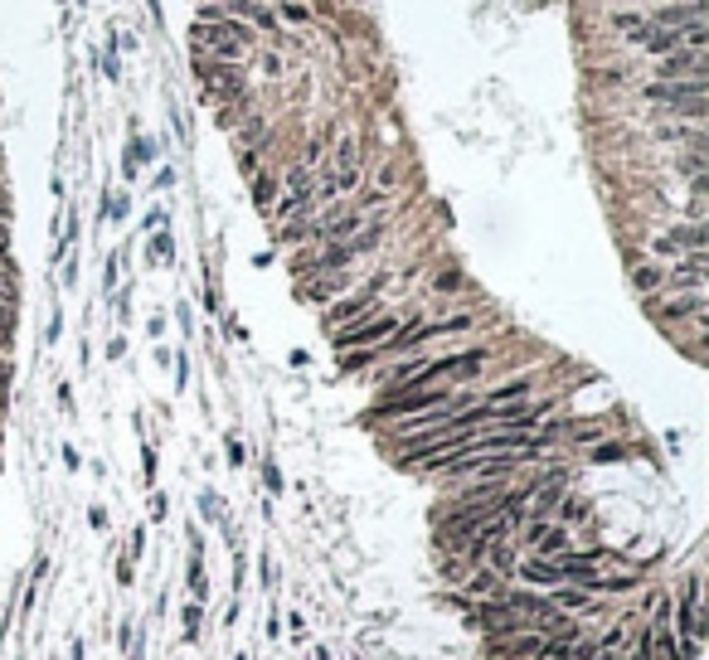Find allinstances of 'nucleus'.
<instances>
[{
  "instance_id": "f8f14e48",
  "label": "nucleus",
  "mask_w": 709,
  "mask_h": 660,
  "mask_svg": "<svg viewBox=\"0 0 709 660\" xmlns=\"http://www.w3.org/2000/svg\"><path fill=\"white\" fill-rule=\"evenodd\" d=\"M0 302H15V267H0Z\"/></svg>"
},
{
  "instance_id": "39448f33",
  "label": "nucleus",
  "mask_w": 709,
  "mask_h": 660,
  "mask_svg": "<svg viewBox=\"0 0 709 660\" xmlns=\"http://www.w3.org/2000/svg\"><path fill=\"white\" fill-rule=\"evenodd\" d=\"M530 389H534V379H530V374L506 379V384H496V389L486 394V408H500V404H525V398H530Z\"/></svg>"
},
{
  "instance_id": "f03ea898",
  "label": "nucleus",
  "mask_w": 709,
  "mask_h": 660,
  "mask_svg": "<svg viewBox=\"0 0 709 660\" xmlns=\"http://www.w3.org/2000/svg\"><path fill=\"white\" fill-rule=\"evenodd\" d=\"M384 282H389V277L379 272V277H369V287H359V292L341 296V302H335L331 311H326V326H331V330H341V326H351V321H365V316H374V311H379V302H374V296L384 292Z\"/></svg>"
},
{
  "instance_id": "ddd939ff",
  "label": "nucleus",
  "mask_w": 709,
  "mask_h": 660,
  "mask_svg": "<svg viewBox=\"0 0 709 660\" xmlns=\"http://www.w3.org/2000/svg\"><path fill=\"white\" fill-rule=\"evenodd\" d=\"M282 15L296 20V25H306V20H311V10H306V5H282Z\"/></svg>"
},
{
  "instance_id": "4468645a",
  "label": "nucleus",
  "mask_w": 709,
  "mask_h": 660,
  "mask_svg": "<svg viewBox=\"0 0 709 660\" xmlns=\"http://www.w3.org/2000/svg\"><path fill=\"white\" fill-rule=\"evenodd\" d=\"M433 287H437V292H457V287H461V277H457V272H443Z\"/></svg>"
},
{
  "instance_id": "f3484780",
  "label": "nucleus",
  "mask_w": 709,
  "mask_h": 660,
  "mask_svg": "<svg viewBox=\"0 0 709 660\" xmlns=\"http://www.w3.org/2000/svg\"><path fill=\"white\" fill-rule=\"evenodd\" d=\"M0 219H10V194H5V185H0Z\"/></svg>"
},
{
  "instance_id": "9b49d317",
  "label": "nucleus",
  "mask_w": 709,
  "mask_h": 660,
  "mask_svg": "<svg viewBox=\"0 0 709 660\" xmlns=\"http://www.w3.org/2000/svg\"><path fill=\"white\" fill-rule=\"evenodd\" d=\"M0 335H15V302H0Z\"/></svg>"
},
{
  "instance_id": "a211bd4d",
  "label": "nucleus",
  "mask_w": 709,
  "mask_h": 660,
  "mask_svg": "<svg viewBox=\"0 0 709 660\" xmlns=\"http://www.w3.org/2000/svg\"><path fill=\"white\" fill-rule=\"evenodd\" d=\"M5 253H10V233H0V257H5Z\"/></svg>"
},
{
  "instance_id": "dca6fc26",
  "label": "nucleus",
  "mask_w": 709,
  "mask_h": 660,
  "mask_svg": "<svg viewBox=\"0 0 709 660\" xmlns=\"http://www.w3.org/2000/svg\"><path fill=\"white\" fill-rule=\"evenodd\" d=\"M593 457H598V461H618V457H622V447H598Z\"/></svg>"
},
{
  "instance_id": "f257e3e1",
  "label": "nucleus",
  "mask_w": 709,
  "mask_h": 660,
  "mask_svg": "<svg viewBox=\"0 0 709 660\" xmlns=\"http://www.w3.org/2000/svg\"><path fill=\"white\" fill-rule=\"evenodd\" d=\"M404 326V316H394V311H374V316H365V321H351V326H341L335 330V350H369V345H379V340H389L394 330Z\"/></svg>"
},
{
  "instance_id": "423d86ee",
  "label": "nucleus",
  "mask_w": 709,
  "mask_h": 660,
  "mask_svg": "<svg viewBox=\"0 0 709 660\" xmlns=\"http://www.w3.org/2000/svg\"><path fill=\"white\" fill-rule=\"evenodd\" d=\"M632 287H636L642 296H651L656 287H666V267H661V263H642V267L632 272Z\"/></svg>"
},
{
  "instance_id": "6ab92c4d",
  "label": "nucleus",
  "mask_w": 709,
  "mask_h": 660,
  "mask_svg": "<svg viewBox=\"0 0 709 660\" xmlns=\"http://www.w3.org/2000/svg\"><path fill=\"white\" fill-rule=\"evenodd\" d=\"M0 233H10V219H0Z\"/></svg>"
},
{
  "instance_id": "20e7f679",
  "label": "nucleus",
  "mask_w": 709,
  "mask_h": 660,
  "mask_svg": "<svg viewBox=\"0 0 709 660\" xmlns=\"http://www.w3.org/2000/svg\"><path fill=\"white\" fill-rule=\"evenodd\" d=\"M705 68H709V54H700V49H675V54H661V64H656V82L705 78Z\"/></svg>"
},
{
  "instance_id": "6e6552de",
  "label": "nucleus",
  "mask_w": 709,
  "mask_h": 660,
  "mask_svg": "<svg viewBox=\"0 0 709 660\" xmlns=\"http://www.w3.org/2000/svg\"><path fill=\"white\" fill-rule=\"evenodd\" d=\"M554 510H559V520H554V524H563V530L588 520V500H579V495H559V505H554Z\"/></svg>"
},
{
  "instance_id": "9d476101",
  "label": "nucleus",
  "mask_w": 709,
  "mask_h": 660,
  "mask_svg": "<svg viewBox=\"0 0 709 660\" xmlns=\"http://www.w3.org/2000/svg\"><path fill=\"white\" fill-rule=\"evenodd\" d=\"M253 200H258L263 209L272 204V180H267V175H258V180H253Z\"/></svg>"
},
{
  "instance_id": "1a4fd4ad",
  "label": "nucleus",
  "mask_w": 709,
  "mask_h": 660,
  "mask_svg": "<svg viewBox=\"0 0 709 660\" xmlns=\"http://www.w3.org/2000/svg\"><path fill=\"white\" fill-rule=\"evenodd\" d=\"M345 282H351L345 272H326L321 282H306V296H311V302H331L335 292H345Z\"/></svg>"
},
{
  "instance_id": "7ed1b4c3",
  "label": "nucleus",
  "mask_w": 709,
  "mask_h": 660,
  "mask_svg": "<svg viewBox=\"0 0 709 660\" xmlns=\"http://www.w3.org/2000/svg\"><path fill=\"white\" fill-rule=\"evenodd\" d=\"M525 549H530V559H559V554L573 549V534L563 530V524H554V520H530Z\"/></svg>"
},
{
  "instance_id": "0eeeda50",
  "label": "nucleus",
  "mask_w": 709,
  "mask_h": 660,
  "mask_svg": "<svg viewBox=\"0 0 709 660\" xmlns=\"http://www.w3.org/2000/svg\"><path fill=\"white\" fill-rule=\"evenodd\" d=\"M608 25H612V29H622V35H632L636 44H642V39H646V29H651V25H646V15H636V10H632V15H626V10H612V15H608Z\"/></svg>"
},
{
  "instance_id": "2eb2a0df",
  "label": "nucleus",
  "mask_w": 709,
  "mask_h": 660,
  "mask_svg": "<svg viewBox=\"0 0 709 660\" xmlns=\"http://www.w3.org/2000/svg\"><path fill=\"white\" fill-rule=\"evenodd\" d=\"M151 257H170V239H166V233H156V239H151Z\"/></svg>"
}]
</instances>
